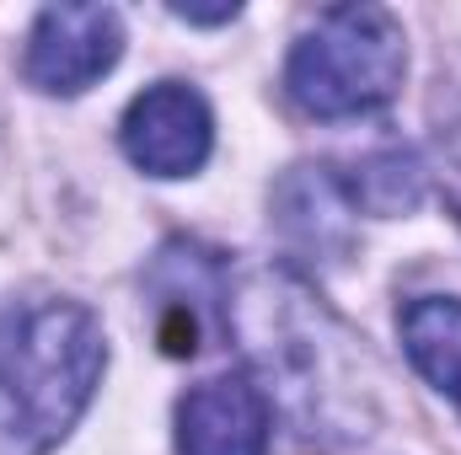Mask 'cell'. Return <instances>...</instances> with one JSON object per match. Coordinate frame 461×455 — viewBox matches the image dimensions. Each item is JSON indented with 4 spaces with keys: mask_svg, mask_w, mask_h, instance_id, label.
<instances>
[{
    "mask_svg": "<svg viewBox=\"0 0 461 455\" xmlns=\"http://www.w3.org/2000/svg\"><path fill=\"white\" fill-rule=\"evenodd\" d=\"M236 333L252 370L268 380L263 397L301 424L312 440H365L375 424V375L359 338L290 273L263 268L236 290Z\"/></svg>",
    "mask_w": 461,
    "mask_h": 455,
    "instance_id": "1",
    "label": "cell"
},
{
    "mask_svg": "<svg viewBox=\"0 0 461 455\" xmlns=\"http://www.w3.org/2000/svg\"><path fill=\"white\" fill-rule=\"evenodd\" d=\"M108 370L103 322L76 300H27L0 317V455H49Z\"/></svg>",
    "mask_w": 461,
    "mask_h": 455,
    "instance_id": "2",
    "label": "cell"
},
{
    "mask_svg": "<svg viewBox=\"0 0 461 455\" xmlns=\"http://www.w3.org/2000/svg\"><path fill=\"white\" fill-rule=\"evenodd\" d=\"M402 22L381 5H328L285 65V92L312 118H365L402 92Z\"/></svg>",
    "mask_w": 461,
    "mask_h": 455,
    "instance_id": "3",
    "label": "cell"
},
{
    "mask_svg": "<svg viewBox=\"0 0 461 455\" xmlns=\"http://www.w3.org/2000/svg\"><path fill=\"white\" fill-rule=\"evenodd\" d=\"M123 54V22L113 5H43L27 38V81L49 97L97 86Z\"/></svg>",
    "mask_w": 461,
    "mask_h": 455,
    "instance_id": "4",
    "label": "cell"
},
{
    "mask_svg": "<svg viewBox=\"0 0 461 455\" xmlns=\"http://www.w3.org/2000/svg\"><path fill=\"white\" fill-rule=\"evenodd\" d=\"M118 145L145 177H194L215 145L210 103L183 81H161L129 103L118 123Z\"/></svg>",
    "mask_w": 461,
    "mask_h": 455,
    "instance_id": "5",
    "label": "cell"
},
{
    "mask_svg": "<svg viewBox=\"0 0 461 455\" xmlns=\"http://www.w3.org/2000/svg\"><path fill=\"white\" fill-rule=\"evenodd\" d=\"M274 402L247 370L215 375L177 402V451L183 455H268Z\"/></svg>",
    "mask_w": 461,
    "mask_h": 455,
    "instance_id": "6",
    "label": "cell"
},
{
    "mask_svg": "<svg viewBox=\"0 0 461 455\" xmlns=\"http://www.w3.org/2000/svg\"><path fill=\"white\" fill-rule=\"evenodd\" d=\"M348 193L339 177H328L322 166H295L279 193H274V220L285 230V241L301 257L317 263H339L354 246V226H348Z\"/></svg>",
    "mask_w": 461,
    "mask_h": 455,
    "instance_id": "7",
    "label": "cell"
},
{
    "mask_svg": "<svg viewBox=\"0 0 461 455\" xmlns=\"http://www.w3.org/2000/svg\"><path fill=\"white\" fill-rule=\"evenodd\" d=\"M397 327H402V348H408L413 370L440 397L461 402V300L456 295H419V300H408Z\"/></svg>",
    "mask_w": 461,
    "mask_h": 455,
    "instance_id": "8",
    "label": "cell"
},
{
    "mask_svg": "<svg viewBox=\"0 0 461 455\" xmlns=\"http://www.w3.org/2000/svg\"><path fill=\"white\" fill-rule=\"evenodd\" d=\"M344 193H348V204L365 210V215H381V220L408 215L424 199V161L408 145H386V150H375V156H365L354 166Z\"/></svg>",
    "mask_w": 461,
    "mask_h": 455,
    "instance_id": "9",
    "label": "cell"
},
{
    "mask_svg": "<svg viewBox=\"0 0 461 455\" xmlns=\"http://www.w3.org/2000/svg\"><path fill=\"white\" fill-rule=\"evenodd\" d=\"M440 156H446V199L461 220V118L451 129H440Z\"/></svg>",
    "mask_w": 461,
    "mask_h": 455,
    "instance_id": "10",
    "label": "cell"
},
{
    "mask_svg": "<svg viewBox=\"0 0 461 455\" xmlns=\"http://www.w3.org/2000/svg\"><path fill=\"white\" fill-rule=\"evenodd\" d=\"M172 16H183V22H230V16H236V5H221V11H194V5H172Z\"/></svg>",
    "mask_w": 461,
    "mask_h": 455,
    "instance_id": "11",
    "label": "cell"
}]
</instances>
